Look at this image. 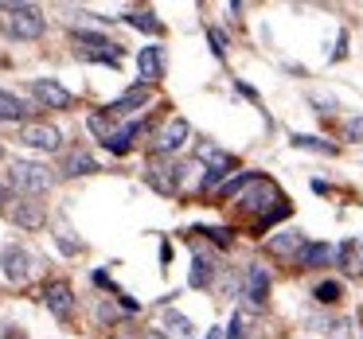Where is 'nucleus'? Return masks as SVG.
<instances>
[{"label": "nucleus", "instance_id": "obj_4", "mask_svg": "<svg viewBox=\"0 0 363 339\" xmlns=\"http://www.w3.org/2000/svg\"><path fill=\"white\" fill-rule=\"evenodd\" d=\"M184 172H188V168L176 164V160H157V164H149L145 180H149L160 195H176V191L184 188Z\"/></svg>", "mask_w": 363, "mask_h": 339}, {"label": "nucleus", "instance_id": "obj_11", "mask_svg": "<svg viewBox=\"0 0 363 339\" xmlns=\"http://www.w3.org/2000/svg\"><path fill=\"white\" fill-rule=\"evenodd\" d=\"M12 222L24 230H40L43 222H48V211H43V203H32V199H16V203L9 207Z\"/></svg>", "mask_w": 363, "mask_h": 339}, {"label": "nucleus", "instance_id": "obj_21", "mask_svg": "<svg viewBox=\"0 0 363 339\" xmlns=\"http://www.w3.org/2000/svg\"><path fill=\"white\" fill-rule=\"evenodd\" d=\"M125 24L137 28V32H149V35H160V32H164V24H160L152 12H125Z\"/></svg>", "mask_w": 363, "mask_h": 339}, {"label": "nucleus", "instance_id": "obj_16", "mask_svg": "<svg viewBox=\"0 0 363 339\" xmlns=\"http://www.w3.org/2000/svg\"><path fill=\"white\" fill-rule=\"evenodd\" d=\"M145 129H141V121H129V125H121V129H113V137L106 141V149L113 152V156H125L129 149H133V141L141 137Z\"/></svg>", "mask_w": 363, "mask_h": 339}, {"label": "nucleus", "instance_id": "obj_27", "mask_svg": "<svg viewBox=\"0 0 363 339\" xmlns=\"http://www.w3.org/2000/svg\"><path fill=\"white\" fill-rule=\"evenodd\" d=\"M344 141H363V117H352L344 125Z\"/></svg>", "mask_w": 363, "mask_h": 339}, {"label": "nucleus", "instance_id": "obj_13", "mask_svg": "<svg viewBox=\"0 0 363 339\" xmlns=\"http://www.w3.org/2000/svg\"><path fill=\"white\" fill-rule=\"evenodd\" d=\"M145 102H149V86H133V90H125L118 102L106 105V113H110V117H125V113H133V110H145Z\"/></svg>", "mask_w": 363, "mask_h": 339}, {"label": "nucleus", "instance_id": "obj_25", "mask_svg": "<svg viewBox=\"0 0 363 339\" xmlns=\"http://www.w3.org/2000/svg\"><path fill=\"white\" fill-rule=\"evenodd\" d=\"M90 129H94V133H98V141H110V137H113V129H110V113H90Z\"/></svg>", "mask_w": 363, "mask_h": 339}, {"label": "nucleus", "instance_id": "obj_6", "mask_svg": "<svg viewBox=\"0 0 363 339\" xmlns=\"http://www.w3.org/2000/svg\"><path fill=\"white\" fill-rule=\"evenodd\" d=\"M28 90H32V98L43 105V110H67V105L74 102V94L67 86H59L55 79H32Z\"/></svg>", "mask_w": 363, "mask_h": 339}, {"label": "nucleus", "instance_id": "obj_5", "mask_svg": "<svg viewBox=\"0 0 363 339\" xmlns=\"http://www.w3.org/2000/svg\"><path fill=\"white\" fill-rule=\"evenodd\" d=\"M242 297L250 300L254 312H262V308L269 304V269L266 265H246V277H242Z\"/></svg>", "mask_w": 363, "mask_h": 339}, {"label": "nucleus", "instance_id": "obj_22", "mask_svg": "<svg viewBox=\"0 0 363 339\" xmlns=\"http://www.w3.org/2000/svg\"><path fill=\"white\" fill-rule=\"evenodd\" d=\"M63 172H67V176H90V172H98V160L90 156V152H71Z\"/></svg>", "mask_w": 363, "mask_h": 339}, {"label": "nucleus", "instance_id": "obj_26", "mask_svg": "<svg viewBox=\"0 0 363 339\" xmlns=\"http://www.w3.org/2000/svg\"><path fill=\"white\" fill-rule=\"evenodd\" d=\"M168 328H172L180 339H191V320H188V316H176V312H168Z\"/></svg>", "mask_w": 363, "mask_h": 339}, {"label": "nucleus", "instance_id": "obj_3", "mask_svg": "<svg viewBox=\"0 0 363 339\" xmlns=\"http://www.w3.org/2000/svg\"><path fill=\"white\" fill-rule=\"evenodd\" d=\"M269 203L281 207V195H277V188H274L269 180H262V176H254V180L246 183L242 191H238V207H242V211H262V214H269Z\"/></svg>", "mask_w": 363, "mask_h": 339}, {"label": "nucleus", "instance_id": "obj_8", "mask_svg": "<svg viewBox=\"0 0 363 339\" xmlns=\"http://www.w3.org/2000/svg\"><path fill=\"white\" fill-rule=\"evenodd\" d=\"M20 144L40 149V152H59L63 149V133L55 125H24L20 129Z\"/></svg>", "mask_w": 363, "mask_h": 339}, {"label": "nucleus", "instance_id": "obj_9", "mask_svg": "<svg viewBox=\"0 0 363 339\" xmlns=\"http://www.w3.org/2000/svg\"><path fill=\"white\" fill-rule=\"evenodd\" d=\"M0 265H4V277H9L12 285H24L28 277H32V253H28L24 246H4Z\"/></svg>", "mask_w": 363, "mask_h": 339}, {"label": "nucleus", "instance_id": "obj_28", "mask_svg": "<svg viewBox=\"0 0 363 339\" xmlns=\"http://www.w3.org/2000/svg\"><path fill=\"white\" fill-rule=\"evenodd\" d=\"M207 40H211V51H215V59H223V55H227V47H223V35L215 32V28L207 32Z\"/></svg>", "mask_w": 363, "mask_h": 339}, {"label": "nucleus", "instance_id": "obj_20", "mask_svg": "<svg viewBox=\"0 0 363 339\" xmlns=\"http://www.w3.org/2000/svg\"><path fill=\"white\" fill-rule=\"evenodd\" d=\"M336 265L344 269V273H359V242H355V238L340 242V250H336Z\"/></svg>", "mask_w": 363, "mask_h": 339}, {"label": "nucleus", "instance_id": "obj_14", "mask_svg": "<svg viewBox=\"0 0 363 339\" xmlns=\"http://www.w3.org/2000/svg\"><path fill=\"white\" fill-rule=\"evenodd\" d=\"M332 258H336V250H332L328 242H305V250L297 253V265L301 269H320V265H332Z\"/></svg>", "mask_w": 363, "mask_h": 339}, {"label": "nucleus", "instance_id": "obj_24", "mask_svg": "<svg viewBox=\"0 0 363 339\" xmlns=\"http://www.w3.org/2000/svg\"><path fill=\"white\" fill-rule=\"evenodd\" d=\"M313 297H316V304H336V300L344 297V285H340V281H320Z\"/></svg>", "mask_w": 363, "mask_h": 339}, {"label": "nucleus", "instance_id": "obj_1", "mask_svg": "<svg viewBox=\"0 0 363 339\" xmlns=\"http://www.w3.org/2000/svg\"><path fill=\"white\" fill-rule=\"evenodd\" d=\"M0 12H4V32L12 40H40L48 32V20L35 4H0Z\"/></svg>", "mask_w": 363, "mask_h": 339}, {"label": "nucleus", "instance_id": "obj_18", "mask_svg": "<svg viewBox=\"0 0 363 339\" xmlns=\"http://www.w3.org/2000/svg\"><path fill=\"white\" fill-rule=\"evenodd\" d=\"M28 113H32V105L24 98H16L12 90H0V121H20Z\"/></svg>", "mask_w": 363, "mask_h": 339}, {"label": "nucleus", "instance_id": "obj_33", "mask_svg": "<svg viewBox=\"0 0 363 339\" xmlns=\"http://www.w3.org/2000/svg\"><path fill=\"white\" fill-rule=\"evenodd\" d=\"M0 156H4V149H0Z\"/></svg>", "mask_w": 363, "mask_h": 339}, {"label": "nucleus", "instance_id": "obj_32", "mask_svg": "<svg viewBox=\"0 0 363 339\" xmlns=\"http://www.w3.org/2000/svg\"><path fill=\"white\" fill-rule=\"evenodd\" d=\"M359 269H363V246H359Z\"/></svg>", "mask_w": 363, "mask_h": 339}, {"label": "nucleus", "instance_id": "obj_12", "mask_svg": "<svg viewBox=\"0 0 363 339\" xmlns=\"http://www.w3.org/2000/svg\"><path fill=\"white\" fill-rule=\"evenodd\" d=\"M137 71L145 82H160L164 79V51L160 47H141L137 51Z\"/></svg>", "mask_w": 363, "mask_h": 339}, {"label": "nucleus", "instance_id": "obj_2", "mask_svg": "<svg viewBox=\"0 0 363 339\" xmlns=\"http://www.w3.org/2000/svg\"><path fill=\"white\" fill-rule=\"evenodd\" d=\"M9 180H12V188H20V191L43 195V191H51V183H55V172H51L48 164H35V160H12Z\"/></svg>", "mask_w": 363, "mask_h": 339}, {"label": "nucleus", "instance_id": "obj_19", "mask_svg": "<svg viewBox=\"0 0 363 339\" xmlns=\"http://www.w3.org/2000/svg\"><path fill=\"white\" fill-rule=\"evenodd\" d=\"M211 277H215V261L203 258V253H196V258H191V277H188V285H191V289H207V285H211Z\"/></svg>", "mask_w": 363, "mask_h": 339}, {"label": "nucleus", "instance_id": "obj_17", "mask_svg": "<svg viewBox=\"0 0 363 339\" xmlns=\"http://www.w3.org/2000/svg\"><path fill=\"white\" fill-rule=\"evenodd\" d=\"M301 250H305L301 230H281V234L269 238V253H277V258H285V253H301Z\"/></svg>", "mask_w": 363, "mask_h": 339}, {"label": "nucleus", "instance_id": "obj_15", "mask_svg": "<svg viewBox=\"0 0 363 339\" xmlns=\"http://www.w3.org/2000/svg\"><path fill=\"white\" fill-rule=\"evenodd\" d=\"M258 335V312L254 308H238L230 316V328H227V339H254Z\"/></svg>", "mask_w": 363, "mask_h": 339}, {"label": "nucleus", "instance_id": "obj_7", "mask_svg": "<svg viewBox=\"0 0 363 339\" xmlns=\"http://www.w3.org/2000/svg\"><path fill=\"white\" fill-rule=\"evenodd\" d=\"M188 137H191L188 121H184V117H168L164 129H160V137H157V152H160V156H172V152H180L184 144H188Z\"/></svg>", "mask_w": 363, "mask_h": 339}, {"label": "nucleus", "instance_id": "obj_23", "mask_svg": "<svg viewBox=\"0 0 363 339\" xmlns=\"http://www.w3.org/2000/svg\"><path fill=\"white\" fill-rule=\"evenodd\" d=\"M293 149H308V152H320V156H332L336 144L320 141V137H308V133H293Z\"/></svg>", "mask_w": 363, "mask_h": 339}, {"label": "nucleus", "instance_id": "obj_30", "mask_svg": "<svg viewBox=\"0 0 363 339\" xmlns=\"http://www.w3.org/2000/svg\"><path fill=\"white\" fill-rule=\"evenodd\" d=\"M145 339H168L164 331H145Z\"/></svg>", "mask_w": 363, "mask_h": 339}, {"label": "nucleus", "instance_id": "obj_10", "mask_svg": "<svg viewBox=\"0 0 363 339\" xmlns=\"http://www.w3.org/2000/svg\"><path fill=\"white\" fill-rule=\"evenodd\" d=\"M43 304H48L59 320H67V316L74 312V289L67 281H51L48 289H43Z\"/></svg>", "mask_w": 363, "mask_h": 339}, {"label": "nucleus", "instance_id": "obj_31", "mask_svg": "<svg viewBox=\"0 0 363 339\" xmlns=\"http://www.w3.org/2000/svg\"><path fill=\"white\" fill-rule=\"evenodd\" d=\"M207 339H219V331H207Z\"/></svg>", "mask_w": 363, "mask_h": 339}, {"label": "nucleus", "instance_id": "obj_29", "mask_svg": "<svg viewBox=\"0 0 363 339\" xmlns=\"http://www.w3.org/2000/svg\"><path fill=\"white\" fill-rule=\"evenodd\" d=\"M59 250H63V253H79V250H82V246H79V242H74V238H67V234H59Z\"/></svg>", "mask_w": 363, "mask_h": 339}]
</instances>
